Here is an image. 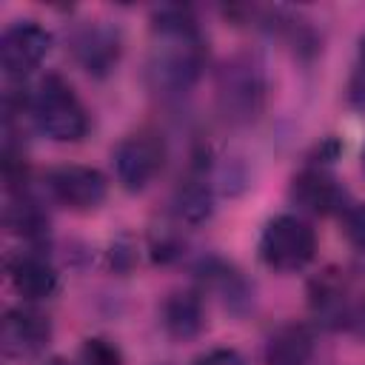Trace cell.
I'll use <instances>...</instances> for the list:
<instances>
[{
  "instance_id": "cell-12",
  "label": "cell",
  "mask_w": 365,
  "mask_h": 365,
  "mask_svg": "<svg viewBox=\"0 0 365 365\" xmlns=\"http://www.w3.org/2000/svg\"><path fill=\"white\" fill-rule=\"evenodd\" d=\"M163 328L174 339H191L205 325V305L197 291H174L163 302Z\"/></svg>"
},
{
  "instance_id": "cell-4",
  "label": "cell",
  "mask_w": 365,
  "mask_h": 365,
  "mask_svg": "<svg viewBox=\"0 0 365 365\" xmlns=\"http://www.w3.org/2000/svg\"><path fill=\"white\" fill-rule=\"evenodd\" d=\"M317 254L314 228L294 214H279L268 220L259 237V257L274 271H299Z\"/></svg>"
},
{
  "instance_id": "cell-3",
  "label": "cell",
  "mask_w": 365,
  "mask_h": 365,
  "mask_svg": "<svg viewBox=\"0 0 365 365\" xmlns=\"http://www.w3.org/2000/svg\"><path fill=\"white\" fill-rule=\"evenodd\" d=\"M265 68L251 54H234L217 71V106L234 125H248L265 106Z\"/></svg>"
},
{
  "instance_id": "cell-5",
  "label": "cell",
  "mask_w": 365,
  "mask_h": 365,
  "mask_svg": "<svg viewBox=\"0 0 365 365\" xmlns=\"http://www.w3.org/2000/svg\"><path fill=\"white\" fill-rule=\"evenodd\" d=\"M165 165V143L154 131H137L128 134L114 148V171L123 188L143 191Z\"/></svg>"
},
{
  "instance_id": "cell-9",
  "label": "cell",
  "mask_w": 365,
  "mask_h": 365,
  "mask_svg": "<svg viewBox=\"0 0 365 365\" xmlns=\"http://www.w3.org/2000/svg\"><path fill=\"white\" fill-rule=\"evenodd\" d=\"M3 354L9 359H34L51 339L48 319L34 308H11L3 317Z\"/></svg>"
},
{
  "instance_id": "cell-1",
  "label": "cell",
  "mask_w": 365,
  "mask_h": 365,
  "mask_svg": "<svg viewBox=\"0 0 365 365\" xmlns=\"http://www.w3.org/2000/svg\"><path fill=\"white\" fill-rule=\"evenodd\" d=\"M157 46L148 57V83L154 91L180 97L202 74L205 48L197 23L182 6H163L154 14Z\"/></svg>"
},
{
  "instance_id": "cell-2",
  "label": "cell",
  "mask_w": 365,
  "mask_h": 365,
  "mask_svg": "<svg viewBox=\"0 0 365 365\" xmlns=\"http://www.w3.org/2000/svg\"><path fill=\"white\" fill-rule=\"evenodd\" d=\"M37 128L57 143H80L88 134V111L60 74H46L29 97Z\"/></svg>"
},
{
  "instance_id": "cell-11",
  "label": "cell",
  "mask_w": 365,
  "mask_h": 365,
  "mask_svg": "<svg viewBox=\"0 0 365 365\" xmlns=\"http://www.w3.org/2000/svg\"><path fill=\"white\" fill-rule=\"evenodd\" d=\"M291 197L299 208L311 211V214H334V211H345V188L325 171L317 165L302 168L294 182H291Z\"/></svg>"
},
{
  "instance_id": "cell-7",
  "label": "cell",
  "mask_w": 365,
  "mask_h": 365,
  "mask_svg": "<svg viewBox=\"0 0 365 365\" xmlns=\"http://www.w3.org/2000/svg\"><path fill=\"white\" fill-rule=\"evenodd\" d=\"M51 34L37 20H17L0 37V66L9 77L31 74L48 54Z\"/></svg>"
},
{
  "instance_id": "cell-13",
  "label": "cell",
  "mask_w": 365,
  "mask_h": 365,
  "mask_svg": "<svg viewBox=\"0 0 365 365\" xmlns=\"http://www.w3.org/2000/svg\"><path fill=\"white\" fill-rule=\"evenodd\" d=\"M314 334L302 322H288L277 328L265 348V365H311Z\"/></svg>"
},
{
  "instance_id": "cell-6",
  "label": "cell",
  "mask_w": 365,
  "mask_h": 365,
  "mask_svg": "<svg viewBox=\"0 0 365 365\" xmlns=\"http://www.w3.org/2000/svg\"><path fill=\"white\" fill-rule=\"evenodd\" d=\"M46 188L54 202L71 211H94L108 194V182L97 168L74 165V163L51 168L46 177Z\"/></svg>"
},
{
  "instance_id": "cell-10",
  "label": "cell",
  "mask_w": 365,
  "mask_h": 365,
  "mask_svg": "<svg viewBox=\"0 0 365 365\" xmlns=\"http://www.w3.org/2000/svg\"><path fill=\"white\" fill-rule=\"evenodd\" d=\"M6 271H9V279H11L14 291L26 302H43V299H51L57 294V285H60L57 268L40 251L11 254L9 262H6Z\"/></svg>"
},
{
  "instance_id": "cell-17",
  "label": "cell",
  "mask_w": 365,
  "mask_h": 365,
  "mask_svg": "<svg viewBox=\"0 0 365 365\" xmlns=\"http://www.w3.org/2000/svg\"><path fill=\"white\" fill-rule=\"evenodd\" d=\"M342 228L354 248L365 251V202H354L342 211Z\"/></svg>"
},
{
  "instance_id": "cell-15",
  "label": "cell",
  "mask_w": 365,
  "mask_h": 365,
  "mask_svg": "<svg viewBox=\"0 0 365 365\" xmlns=\"http://www.w3.org/2000/svg\"><path fill=\"white\" fill-rule=\"evenodd\" d=\"M6 228L29 242H40L48 237V214L34 197H29V191H20L11 194L6 205Z\"/></svg>"
},
{
  "instance_id": "cell-20",
  "label": "cell",
  "mask_w": 365,
  "mask_h": 365,
  "mask_svg": "<svg viewBox=\"0 0 365 365\" xmlns=\"http://www.w3.org/2000/svg\"><path fill=\"white\" fill-rule=\"evenodd\" d=\"M359 63H362V71H365V37L359 40Z\"/></svg>"
},
{
  "instance_id": "cell-19",
  "label": "cell",
  "mask_w": 365,
  "mask_h": 365,
  "mask_svg": "<svg viewBox=\"0 0 365 365\" xmlns=\"http://www.w3.org/2000/svg\"><path fill=\"white\" fill-rule=\"evenodd\" d=\"M46 365H71V362H68L66 356H48V359H46Z\"/></svg>"
},
{
  "instance_id": "cell-8",
  "label": "cell",
  "mask_w": 365,
  "mask_h": 365,
  "mask_svg": "<svg viewBox=\"0 0 365 365\" xmlns=\"http://www.w3.org/2000/svg\"><path fill=\"white\" fill-rule=\"evenodd\" d=\"M68 46H71L74 60L94 77H106L117 66L120 51H123L120 31L103 20H88V23L74 26Z\"/></svg>"
},
{
  "instance_id": "cell-18",
  "label": "cell",
  "mask_w": 365,
  "mask_h": 365,
  "mask_svg": "<svg viewBox=\"0 0 365 365\" xmlns=\"http://www.w3.org/2000/svg\"><path fill=\"white\" fill-rule=\"evenodd\" d=\"M194 365H245L242 354L234 351V348H214L208 354H202Z\"/></svg>"
},
{
  "instance_id": "cell-16",
  "label": "cell",
  "mask_w": 365,
  "mask_h": 365,
  "mask_svg": "<svg viewBox=\"0 0 365 365\" xmlns=\"http://www.w3.org/2000/svg\"><path fill=\"white\" fill-rule=\"evenodd\" d=\"M77 365H123V354L106 336H88L80 348Z\"/></svg>"
},
{
  "instance_id": "cell-14",
  "label": "cell",
  "mask_w": 365,
  "mask_h": 365,
  "mask_svg": "<svg viewBox=\"0 0 365 365\" xmlns=\"http://www.w3.org/2000/svg\"><path fill=\"white\" fill-rule=\"evenodd\" d=\"M214 211V188L208 182L205 174H191L188 180H182L174 191V214L180 217V222L188 225H200L211 217Z\"/></svg>"
}]
</instances>
